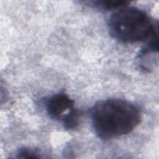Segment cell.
I'll use <instances>...</instances> for the list:
<instances>
[{
    "instance_id": "obj_1",
    "label": "cell",
    "mask_w": 159,
    "mask_h": 159,
    "mask_svg": "<svg viewBox=\"0 0 159 159\" xmlns=\"http://www.w3.org/2000/svg\"><path fill=\"white\" fill-rule=\"evenodd\" d=\"M90 117L96 135L106 140L132 132L140 122L141 112L129 101L109 98L96 102L90 110Z\"/></svg>"
},
{
    "instance_id": "obj_2",
    "label": "cell",
    "mask_w": 159,
    "mask_h": 159,
    "mask_svg": "<svg viewBox=\"0 0 159 159\" xmlns=\"http://www.w3.org/2000/svg\"><path fill=\"white\" fill-rule=\"evenodd\" d=\"M109 32L114 39L125 43L146 41L158 27L143 11L125 6L116 9L107 22Z\"/></svg>"
},
{
    "instance_id": "obj_3",
    "label": "cell",
    "mask_w": 159,
    "mask_h": 159,
    "mask_svg": "<svg viewBox=\"0 0 159 159\" xmlns=\"http://www.w3.org/2000/svg\"><path fill=\"white\" fill-rule=\"evenodd\" d=\"M46 111L53 119H62L65 112L75 107V101L65 92H60L50 96L46 101Z\"/></svg>"
},
{
    "instance_id": "obj_4",
    "label": "cell",
    "mask_w": 159,
    "mask_h": 159,
    "mask_svg": "<svg viewBox=\"0 0 159 159\" xmlns=\"http://www.w3.org/2000/svg\"><path fill=\"white\" fill-rule=\"evenodd\" d=\"M87 5L93 8L102 11L117 9L129 5L130 2L121 0H98L84 2Z\"/></svg>"
},
{
    "instance_id": "obj_5",
    "label": "cell",
    "mask_w": 159,
    "mask_h": 159,
    "mask_svg": "<svg viewBox=\"0 0 159 159\" xmlns=\"http://www.w3.org/2000/svg\"><path fill=\"white\" fill-rule=\"evenodd\" d=\"M80 112L75 107L71 109L62 118L63 127L66 130H72L76 128L80 122Z\"/></svg>"
},
{
    "instance_id": "obj_6",
    "label": "cell",
    "mask_w": 159,
    "mask_h": 159,
    "mask_svg": "<svg viewBox=\"0 0 159 159\" xmlns=\"http://www.w3.org/2000/svg\"><path fill=\"white\" fill-rule=\"evenodd\" d=\"M16 155V157L18 158H39L42 157L37 150L26 147L19 149Z\"/></svg>"
}]
</instances>
